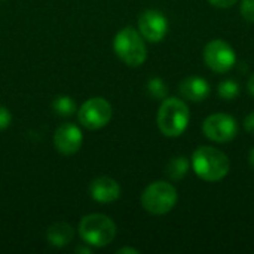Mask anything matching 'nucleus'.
<instances>
[{
  "instance_id": "obj_13",
  "label": "nucleus",
  "mask_w": 254,
  "mask_h": 254,
  "mask_svg": "<svg viewBox=\"0 0 254 254\" xmlns=\"http://www.w3.org/2000/svg\"><path fill=\"white\" fill-rule=\"evenodd\" d=\"M74 238V229L65 222H57L52 226H49L46 232V240L52 247L61 249L65 247L71 240Z\"/></svg>"
},
{
  "instance_id": "obj_24",
  "label": "nucleus",
  "mask_w": 254,
  "mask_h": 254,
  "mask_svg": "<svg viewBox=\"0 0 254 254\" xmlns=\"http://www.w3.org/2000/svg\"><path fill=\"white\" fill-rule=\"evenodd\" d=\"M77 253H91V249H86V247H77L76 249Z\"/></svg>"
},
{
  "instance_id": "obj_8",
  "label": "nucleus",
  "mask_w": 254,
  "mask_h": 254,
  "mask_svg": "<svg viewBox=\"0 0 254 254\" xmlns=\"http://www.w3.org/2000/svg\"><path fill=\"white\" fill-rule=\"evenodd\" d=\"M112 119V106L106 98L94 97L86 100L79 109V121L88 129H100Z\"/></svg>"
},
{
  "instance_id": "obj_7",
  "label": "nucleus",
  "mask_w": 254,
  "mask_h": 254,
  "mask_svg": "<svg viewBox=\"0 0 254 254\" xmlns=\"http://www.w3.org/2000/svg\"><path fill=\"white\" fill-rule=\"evenodd\" d=\"M202 132L214 143H229L238 134V124L231 115L213 113L204 121Z\"/></svg>"
},
{
  "instance_id": "obj_5",
  "label": "nucleus",
  "mask_w": 254,
  "mask_h": 254,
  "mask_svg": "<svg viewBox=\"0 0 254 254\" xmlns=\"http://www.w3.org/2000/svg\"><path fill=\"white\" fill-rule=\"evenodd\" d=\"M177 204V190L171 183L153 182L141 193L143 208L153 216L170 213Z\"/></svg>"
},
{
  "instance_id": "obj_18",
  "label": "nucleus",
  "mask_w": 254,
  "mask_h": 254,
  "mask_svg": "<svg viewBox=\"0 0 254 254\" xmlns=\"http://www.w3.org/2000/svg\"><path fill=\"white\" fill-rule=\"evenodd\" d=\"M240 10L244 19L254 22V0H241Z\"/></svg>"
},
{
  "instance_id": "obj_15",
  "label": "nucleus",
  "mask_w": 254,
  "mask_h": 254,
  "mask_svg": "<svg viewBox=\"0 0 254 254\" xmlns=\"http://www.w3.org/2000/svg\"><path fill=\"white\" fill-rule=\"evenodd\" d=\"M52 109L57 115L60 116H64V118H68L71 115L76 113V103L71 97L68 95H61V97H57L52 103Z\"/></svg>"
},
{
  "instance_id": "obj_11",
  "label": "nucleus",
  "mask_w": 254,
  "mask_h": 254,
  "mask_svg": "<svg viewBox=\"0 0 254 254\" xmlns=\"http://www.w3.org/2000/svg\"><path fill=\"white\" fill-rule=\"evenodd\" d=\"M89 195L94 201L101 204L115 202L121 196V186L112 177H98L91 182Z\"/></svg>"
},
{
  "instance_id": "obj_22",
  "label": "nucleus",
  "mask_w": 254,
  "mask_h": 254,
  "mask_svg": "<svg viewBox=\"0 0 254 254\" xmlns=\"http://www.w3.org/2000/svg\"><path fill=\"white\" fill-rule=\"evenodd\" d=\"M138 254V250H135V249H131V247H124V249H119L118 250V254Z\"/></svg>"
},
{
  "instance_id": "obj_4",
  "label": "nucleus",
  "mask_w": 254,
  "mask_h": 254,
  "mask_svg": "<svg viewBox=\"0 0 254 254\" xmlns=\"http://www.w3.org/2000/svg\"><path fill=\"white\" fill-rule=\"evenodd\" d=\"M113 49L116 55L129 67H138L147 58L143 36L132 27H125L115 36Z\"/></svg>"
},
{
  "instance_id": "obj_17",
  "label": "nucleus",
  "mask_w": 254,
  "mask_h": 254,
  "mask_svg": "<svg viewBox=\"0 0 254 254\" xmlns=\"http://www.w3.org/2000/svg\"><path fill=\"white\" fill-rule=\"evenodd\" d=\"M147 92L155 100H165L168 94V86L161 77H152L147 82Z\"/></svg>"
},
{
  "instance_id": "obj_23",
  "label": "nucleus",
  "mask_w": 254,
  "mask_h": 254,
  "mask_svg": "<svg viewBox=\"0 0 254 254\" xmlns=\"http://www.w3.org/2000/svg\"><path fill=\"white\" fill-rule=\"evenodd\" d=\"M247 88H249V91H250V94L254 97V74L250 76V79H249V83H247Z\"/></svg>"
},
{
  "instance_id": "obj_20",
  "label": "nucleus",
  "mask_w": 254,
  "mask_h": 254,
  "mask_svg": "<svg viewBox=\"0 0 254 254\" xmlns=\"http://www.w3.org/2000/svg\"><path fill=\"white\" fill-rule=\"evenodd\" d=\"M210 4H213L214 7H220V9H228L232 7L238 0H208Z\"/></svg>"
},
{
  "instance_id": "obj_6",
  "label": "nucleus",
  "mask_w": 254,
  "mask_h": 254,
  "mask_svg": "<svg viewBox=\"0 0 254 254\" xmlns=\"http://www.w3.org/2000/svg\"><path fill=\"white\" fill-rule=\"evenodd\" d=\"M204 61L208 68L214 73L229 71L237 61L234 48L223 39H214L204 48Z\"/></svg>"
},
{
  "instance_id": "obj_3",
  "label": "nucleus",
  "mask_w": 254,
  "mask_h": 254,
  "mask_svg": "<svg viewBox=\"0 0 254 254\" xmlns=\"http://www.w3.org/2000/svg\"><path fill=\"white\" fill-rule=\"evenodd\" d=\"M79 235L91 247H106L116 237L115 222L104 214H88L79 223Z\"/></svg>"
},
{
  "instance_id": "obj_14",
  "label": "nucleus",
  "mask_w": 254,
  "mask_h": 254,
  "mask_svg": "<svg viewBox=\"0 0 254 254\" xmlns=\"http://www.w3.org/2000/svg\"><path fill=\"white\" fill-rule=\"evenodd\" d=\"M189 168H190V164L186 156H174L168 161V164L165 167V173L171 180L180 182L182 179L186 177Z\"/></svg>"
},
{
  "instance_id": "obj_12",
  "label": "nucleus",
  "mask_w": 254,
  "mask_h": 254,
  "mask_svg": "<svg viewBox=\"0 0 254 254\" xmlns=\"http://www.w3.org/2000/svg\"><path fill=\"white\" fill-rule=\"evenodd\" d=\"M179 92L185 100L199 103V101H204L210 95L211 89H210V83L205 79L198 77V76H189L180 82Z\"/></svg>"
},
{
  "instance_id": "obj_21",
  "label": "nucleus",
  "mask_w": 254,
  "mask_h": 254,
  "mask_svg": "<svg viewBox=\"0 0 254 254\" xmlns=\"http://www.w3.org/2000/svg\"><path fill=\"white\" fill-rule=\"evenodd\" d=\"M244 128L249 134L254 135V112L247 115V118L244 119Z\"/></svg>"
},
{
  "instance_id": "obj_2",
  "label": "nucleus",
  "mask_w": 254,
  "mask_h": 254,
  "mask_svg": "<svg viewBox=\"0 0 254 254\" xmlns=\"http://www.w3.org/2000/svg\"><path fill=\"white\" fill-rule=\"evenodd\" d=\"M190 121V113L188 104L176 97H170L162 100L158 110V128L159 131L170 138L180 137Z\"/></svg>"
},
{
  "instance_id": "obj_10",
  "label": "nucleus",
  "mask_w": 254,
  "mask_h": 254,
  "mask_svg": "<svg viewBox=\"0 0 254 254\" xmlns=\"http://www.w3.org/2000/svg\"><path fill=\"white\" fill-rule=\"evenodd\" d=\"M82 143H83V135L77 125L64 124L57 128L54 135V144L60 153L73 155L82 147Z\"/></svg>"
},
{
  "instance_id": "obj_25",
  "label": "nucleus",
  "mask_w": 254,
  "mask_h": 254,
  "mask_svg": "<svg viewBox=\"0 0 254 254\" xmlns=\"http://www.w3.org/2000/svg\"><path fill=\"white\" fill-rule=\"evenodd\" d=\"M249 161H250V165L254 168V149H252L250 152V156H249Z\"/></svg>"
},
{
  "instance_id": "obj_9",
  "label": "nucleus",
  "mask_w": 254,
  "mask_h": 254,
  "mask_svg": "<svg viewBox=\"0 0 254 254\" xmlns=\"http://www.w3.org/2000/svg\"><path fill=\"white\" fill-rule=\"evenodd\" d=\"M138 30L144 40L158 43L167 36L168 19L159 10L147 9L138 18Z\"/></svg>"
},
{
  "instance_id": "obj_16",
  "label": "nucleus",
  "mask_w": 254,
  "mask_h": 254,
  "mask_svg": "<svg viewBox=\"0 0 254 254\" xmlns=\"http://www.w3.org/2000/svg\"><path fill=\"white\" fill-rule=\"evenodd\" d=\"M217 94H219L223 100L232 101V100H235V98L240 95V85H238L235 80H232V79L223 80V82H220L219 86H217Z\"/></svg>"
},
{
  "instance_id": "obj_1",
  "label": "nucleus",
  "mask_w": 254,
  "mask_h": 254,
  "mask_svg": "<svg viewBox=\"0 0 254 254\" xmlns=\"http://www.w3.org/2000/svg\"><path fill=\"white\" fill-rule=\"evenodd\" d=\"M192 168L199 179L214 183L229 174L231 161L225 152L213 146H201L192 155Z\"/></svg>"
},
{
  "instance_id": "obj_19",
  "label": "nucleus",
  "mask_w": 254,
  "mask_h": 254,
  "mask_svg": "<svg viewBox=\"0 0 254 254\" xmlns=\"http://www.w3.org/2000/svg\"><path fill=\"white\" fill-rule=\"evenodd\" d=\"M10 119H12V116H10V112H9L6 107L0 106V131L6 129V128L9 127V124H10Z\"/></svg>"
}]
</instances>
